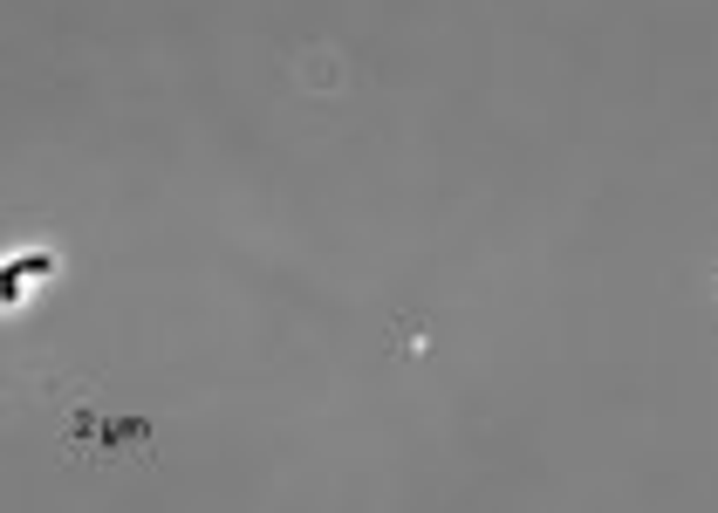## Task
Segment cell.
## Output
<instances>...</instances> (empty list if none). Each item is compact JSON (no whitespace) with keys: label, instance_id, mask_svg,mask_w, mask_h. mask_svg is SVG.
<instances>
[{"label":"cell","instance_id":"1","mask_svg":"<svg viewBox=\"0 0 718 513\" xmlns=\"http://www.w3.org/2000/svg\"><path fill=\"white\" fill-rule=\"evenodd\" d=\"M7 267H14V274H48L55 254H21V260H7Z\"/></svg>","mask_w":718,"mask_h":513}]
</instances>
